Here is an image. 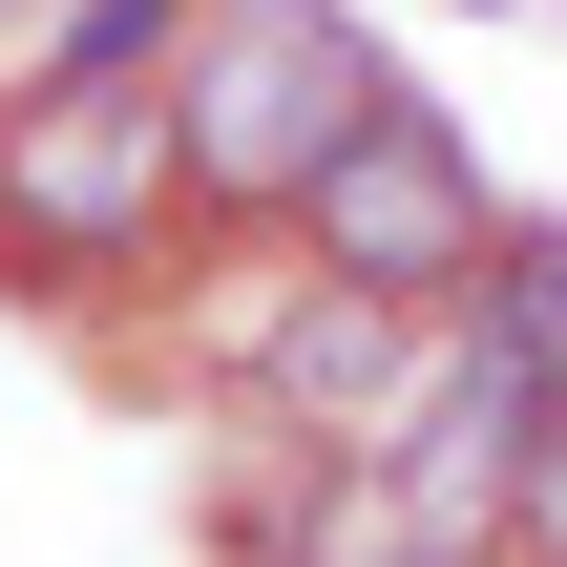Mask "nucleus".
I'll return each instance as SVG.
<instances>
[{
  "instance_id": "obj_2",
  "label": "nucleus",
  "mask_w": 567,
  "mask_h": 567,
  "mask_svg": "<svg viewBox=\"0 0 567 567\" xmlns=\"http://www.w3.org/2000/svg\"><path fill=\"white\" fill-rule=\"evenodd\" d=\"M358 126H379L358 0H189V42H168V147H189V210H210V231H295Z\"/></svg>"
},
{
  "instance_id": "obj_6",
  "label": "nucleus",
  "mask_w": 567,
  "mask_h": 567,
  "mask_svg": "<svg viewBox=\"0 0 567 567\" xmlns=\"http://www.w3.org/2000/svg\"><path fill=\"white\" fill-rule=\"evenodd\" d=\"M463 316H484L505 358H547V400H567V231H526V210H505V252L463 274Z\"/></svg>"
},
{
  "instance_id": "obj_7",
  "label": "nucleus",
  "mask_w": 567,
  "mask_h": 567,
  "mask_svg": "<svg viewBox=\"0 0 567 567\" xmlns=\"http://www.w3.org/2000/svg\"><path fill=\"white\" fill-rule=\"evenodd\" d=\"M168 42H189V0H63V63L42 84H168Z\"/></svg>"
},
{
  "instance_id": "obj_8",
  "label": "nucleus",
  "mask_w": 567,
  "mask_h": 567,
  "mask_svg": "<svg viewBox=\"0 0 567 567\" xmlns=\"http://www.w3.org/2000/svg\"><path fill=\"white\" fill-rule=\"evenodd\" d=\"M316 567H484V547H421V526H379V505H358V526H337Z\"/></svg>"
},
{
  "instance_id": "obj_1",
  "label": "nucleus",
  "mask_w": 567,
  "mask_h": 567,
  "mask_svg": "<svg viewBox=\"0 0 567 567\" xmlns=\"http://www.w3.org/2000/svg\"><path fill=\"white\" fill-rule=\"evenodd\" d=\"M421 295H358L316 231H210L189 252V295H168V358L231 400V442H379L400 421V379H421Z\"/></svg>"
},
{
  "instance_id": "obj_4",
  "label": "nucleus",
  "mask_w": 567,
  "mask_h": 567,
  "mask_svg": "<svg viewBox=\"0 0 567 567\" xmlns=\"http://www.w3.org/2000/svg\"><path fill=\"white\" fill-rule=\"evenodd\" d=\"M547 358H505L484 316H442L421 337V379H400V421L358 442V484H379V526H421V547H526V484H547Z\"/></svg>"
},
{
  "instance_id": "obj_3",
  "label": "nucleus",
  "mask_w": 567,
  "mask_h": 567,
  "mask_svg": "<svg viewBox=\"0 0 567 567\" xmlns=\"http://www.w3.org/2000/svg\"><path fill=\"white\" fill-rule=\"evenodd\" d=\"M189 231L210 210L168 147V84H0V274L21 295H126Z\"/></svg>"
},
{
  "instance_id": "obj_5",
  "label": "nucleus",
  "mask_w": 567,
  "mask_h": 567,
  "mask_svg": "<svg viewBox=\"0 0 567 567\" xmlns=\"http://www.w3.org/2000/svg\"><path fill=\"white\" fill-rule=\"evenodd\" d=\"M358 295H421V316H463V274L505 252V189H484V147L421 105V84H379V126L316 168V210H295Z\"/></svg>"
},
{
  "instance_id": "obj_10",
  "label": "nucleus",
  "mask_w": 567,
  "mask_h": 567,
  "mask_svg": "<svg viewBox=\"0 0 567 567\" xmlns=\"http://www.w3.org/2000/svg\"><path fill=\"white\" fill-rule=\"evenodd\" d=\"M526 567H567V421H547V484H526Z\"/></svg>"
},
{
  "instance_id": "obj_9",
  "label": "nucleus",
  "mask_w": 567,
  "mask_h": 567,
  "mask_svg": "<svg viewBox=\"0 0 567 567\" xmlns=\"http://www.w3.org/2000/svg\"><path fill=\"white\" fill-rule=\"evenodd\" d=\"M63 63V0H0V84H42Z\"/></svg>"
}]
</instances>
